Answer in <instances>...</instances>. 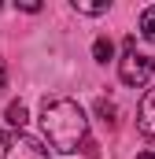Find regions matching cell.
Listing matches in <instances>:
<instances>
[{"label": "cell", "mask_w": 155, "mask_h": 159, "mask_svg": "<svg viewBox=\"0 0 155 159\" xmlns=\"http://www.w3.org/2000/svg\"><path fill=\"white\" fill-rule=\"evenodd\" d=\"M41 129L48 137V144L63 156H70L78 148L89 144V119L81 111V104L70 96H44L41 104Z\"/></svg>", "instance_id": "1"}, {"label": "cell", "mask_w": 155, "mask_h": 159, "mask_svg": "<svg viewBox=\"0 0 155 159\" xmlns=\"http://www.w3.org/2000/svg\"><path fill=\"white\" fill-rule=\"evenodd\" d=\"M152 70H155V56L137 52L133 37H126V52H122V59H118V78L137 89V85H144V81L152 78Z\"/></svg>", "instance_id": "2"}, {"label": "cell", "mask_w": 155, "mask_h": 159, "mask_svg": "<svg viewBox=\"0 0 155 159\" xmlns=\"http://www.w3.org/2000/svg\"><path fill=\"white\" fill-rule=\"evenodd\" d=\"M4 159H48L44 141H37L33 133H15L4 144Z\"/></svg>", "instance_id": "3"}, {"label": "cell", "mask_w": 155, "mask_h": 159, "mask_svg": "<svg viewBox=\"0 0 155 159\" xmlns=\"http://www.w3.org/2000/svg\"><path fill=\"white\" fill-rule=\"evenodd\" d=\"M137 129H140L144 141L155 144V85L144 93V100H140V107H137Z\"/></svg>", "instance_id": "4"}, {"label": "cell", "mask_w": 155, "mask_h": 159, "mask_svg": "<svg viewBox=\"0 0 155 159\" xmlns=\"http://www.w3.org/2000/svg\"><path fill=\"white\" fill-rule=\"evenodd\" d=\"M4 115H7V126H11V129H19V133H22V126H26V122H30V115H26V104H22V100H15V104H7V111H4Z\"/></svg>", "instance_id": "5"}, {"label": "cell", "mask_w": 155, "mask_h": 159, "mask_svg": "<svg viewBox=\"0 0 155 159\" xmlns=\"http://www.w3.org/2000/svg\"><path fill=\"white\" fill-rule=\"evenodd\" d=\"M96 115L104 119V126H111V129H115V126H118V107H115V104H111V100H104V96L96 100Z\"/></svg>", "instance_id": "6"}, {"label": "cell", "mask_w": 155, "mask_h": 159, "mask_svg": "<svg viewBox=\"0 0 155 159\" xmlns=\"http://www.w3.org/2000/svg\"><path fill=\"white\" fill-rule=\"evenodd\" d=\"M111 56H115V44H111V37H96V41H92V59H96V63H107Z\"/></svg>", "instance_id": "7"}, {"label": "cell", "mask_w": 155, "mask_h": 159, "mask_svg": "<svg viewBox=\"0 0 155 159\" xmlns=\"http://www.w3.org/2000/svg\"><path fill=\"white\" fill-rule=\"evenodd\" d=\"M140 34H144V41H152V44H155V4L140 11Z\"/></svg>", "instance_id": "8"}, {"label": "cell", "mask_w": 155, "mask_h": 159, "mask_svg": "<svg viewBox=\"0 0 155 159\" xmlns=\"http://www.w3.org/2000/svg\"><path fill=\"white\" fill-rule=\"evenodd\" d=\"M111 7V0H100V4H89V0H74V11H81V15H104Z\"/></svg>", "instance_id": "9"}, {"label": "cell", "mask_w": 155, "mask_h": 159, "mask_svg": "<svg viewBox=\"0 0 155 159\" xmlns=\"http://www.w3.org/2000/svg\"><path fill=\"white\" fill-rule=\"evenodd\" d=\"M19 7H22V11H30V15H37V11H41V4H37V0H22Z\"/></svg>", "instance_id": "10"}, {"label": "cell", "mask_w": 155, "mask_h": 159, "mask_svg": "<svg viewBox=\"0 0 155 159\" xmlns=\"http://www.w3.org/2000/svg\"><path fill=\"white\" fill-rule=\"evenodd\" d=\"M4 85H7V63L0 59V89H4Z\"/></svg>", "instance_id": "11"}, {"label": "cell", "mask_w": 155, "mask_h": 159, "mask_svg": "<svg viewBox=\"0 0 155 159\" xmlns=\"http://www.w3.org/2000/svg\"><path fill=\"white\" fill-rule=\"evenodd\" d=\"M137 159H155V152H144V156H137Z\"/></svg>", "instance_id": "12"}]
</instances>
